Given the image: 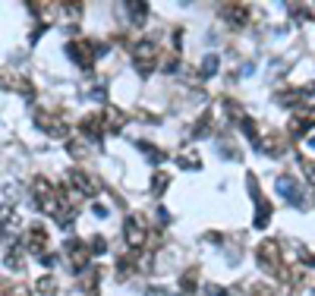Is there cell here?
<instances>
[{
    "label": "cell",
    "mask_w": 315,
    "mask_h": 296,
    "mask_svg": "<svg viewBox=\"0 0 315 296\" xmlns=\"http://www.w3.org/2000/svg\"><path fill=\"white\" fill-rule=\"evenodd\" d=\"M32 195H35V202H38V208L44 211V215H57V208H60V199H57V189L48 183V180H44V176H35V180H32Z\"/></svg>",
    "instance_id": "1"
},
{
    "label": "cell",
    "mask_w": 315,
    "mask_h": 296,
    "mask_svg": "<svg viewBox=\"0 0 315 296\" xmlns=\"http://www.w3.org/2000/svg\"><path fill=\"white\" fill-rule=\"evenodd\" d=\"M255 258H259L262 271H268V274H277V271H281V265H284V258H281V243H277V240H262L259 249H255Z\"/></svg>",
    "instance_id": "2"
},
{
    "label": "cell",
    "mask_w": 315,
    "mask_h": 296,
    "mask_svg": "<svg viewBox=\"0 0 315 296\" xmlns=\"http://www.w3.org/2000/svg\"><path fill=\"white\" fill-rule=\"evenodd\" d=\"M101 51H104V44H88L85 38H76V41L66 44V54L73 57L79 66H85V69L95 63V54H101Z\"/></svg>",
    "instance_id": "3"
},
{
    "label": "cell",
    "mask_w": 315,
    "mask_h": 296,
    "mask_svg": "<svg viewBox=\"0 0 315 296\" xmlns=\"http://www.w3.org/2000/svg\"><path fill=\"white\" fill-rule=\"evenodd\" d=\"M133 57H136L139 73H151V66H155V60H158V44L151 41V38L136 41L133 44Z\"/></svg>",
    "instance_id": "4"
},
{
    "label": "cell",
    "mask_w": 315,
    "mask_h": 296,
    "mask_svg": "<svg viewBox=\"0 0 315 296\" xmlns=\"http://www.w3.org/2000/svg\"><path fill=\"white\" fill-rule=\"evenodd\" d=\"M35 123H38L48 136H54V139H63L66 136V123L57 114H51V111H38V114H35Z\"/></svg>",
    "instance_id": "5"
},
{
    "label": "cell",
    "mask_w": 315,
    "mask_h": 296,
    "mask_svg": "<svg viewBox=\"0 0 315 296\" xmlns=\"http://www.w3.org/2000/svg\"><path fill=\"white\" fill-rule=\"evenodd\" d=\"M281 104H287V108H315V91L309 88H293V91H284L281 98H277Z\"/></svg>",
    "instance_id": "6"
},
{
    "label": "cell",
    "mask_w": 315,
    "mask_h": 296,
    "mask_svg": "<svg viewBox=\"0 0 315 296\" xmlns=\"http://www.w3.org/2000/svg\"><path fill=\"white\" fill-rule=\"evenodd\" d=\"M123 233H126V243H130L133 249H142V243H145V227H142V218H126Z\"/></svg>",
    "instance_id": "7"
},
{
    "label": "cell",
    "mask_w": 315,
    "mask_h": 296,
    "mask_svg": "<svg viewBox=\"0 0 315 296\" xmlns=\"http://www.w3.org/2000/svg\"><path fill=\"white\" fill-rule=\"evenodd\" d=\"M277 192H281L290 205H306V199H302V192H299V183L293 180V176H281V180H277Z\"/></svg>",
    "instance_id": "8"
},
{
    "label": "cell",
    "mask_w": 315,
    "mask_h": 296,
    "mask_svg": "<svg viewBox=\"0 0 315 296\" xmlns=\"http://www.w3.org/2000/svg\"><path fill=\"white\" fill-rule=\"evenodd\" d=\"M66 252H69V265H73L76 271H82V268L88 265V258H91L88 246L79 243V240H69V243H66Z\"/></svg>",
    "instance_id": "9"
},
{
    "label": "cell",
    "mask_w": 315,
    "mask_h": 296,
    "mask_svg": "<svg viewBox=\"0 0 315 296\" xmlns=\"http://www.w3.org/2000/svg\"><path fill=\"white\" fill-rule=\"evenodd\" d=\"M22 246H26L32 255H44V249H48V233H44V227H29Z\"/></svg>",
    "instance_id": "10"
},
{
    "label": "cell",
    "mask_w": 315,
    "mask_h": 296,
    "mask_svg": "<svg viewBox=\"0 0 315 296\" xmlns=\"http://www.w3.org/2000/svg\"><path fill=\"white\" fill-rule=\"evenodd\" d=\"M82 129L88 133V139H101L104 133H108V120H104V114H88V117H82Z\"/></svg>",
    "instance_id": "11"
},
{
    "label": "cell",
    "mask_w": 315,
    "mask_h": 296,
    "mask_svg": "<svg viewBox=\"0 0 315 296\" xmlns=\"http://www.w3.org/2000/svg\"><path fill=\"white\" fill-rule=\"evenodd\" d=\"M69 183H73V186L79 189V192H85V195H95L98 189H101V186H98L95 180H91L88 173H82L79 167H76V170H69Z\"/></svg>",
    "instance_id": "12"
},
{
    "label": "cell",
    "mask_w": 315,
    "mask_h": 296,
    "mask_svg": "<svg viewBox=\"0 0 315 296\" xmlns=\"http://www.w3.org/2000/svg\"><path fill=\"white\" fill-rule=\"evenodd\" d=\"M224 19L230 22L233 29H240V26H246V22L252 19V13H249V7L237 4V7H224Z\"/></svg>",
    "instance_id": "13"
},
{
    "label": "cell",
    "mask_w": 315,
    "mask_h": 296,
    "mask_svg": "<svg viewBox=\"0 0 315 296\" xmlns=\"http://www.w3.org/2000/svg\"><path fill=\"white\" fill-rule=\"evenodd\" d=\"M255 148H262V151H268V155H284V148H287V142L277 136V133H271V136H265V139H259V145Z\"/></svg>",
    "instance_id": "14"
},
{
    "label": "cell",
    "mask_w": 315,
    "mask_h": 296,
    "mask_svg": "<svg viewBox=\"0 0 315 296\" xmlns=\"http://www.w3.org/2000/svg\"><path fill=\"white\" fill-rule=\"evenodd\" d=\"M312 126H315V111L312 114H296L293 120H290V136H302Z\"/></svg>",
    "instance_id": "15"
},
{
    "label": "cell",
    "mask_w": 315,
    "mask_h": 296,
    "mask_svg": "<svg viewBox=\"0 0 315 296\" xmlns=\"http://www.w3.org/2000/svg\"><path fill=\"white\" fill-rule=\"evenodd\" d=\"M268 221H271V205L262 199H255V227H268Z\"/></svg>",
    "instance_id": "16"
},
{
    "label": "cell",
    "mask_w": 315,
    "mask_h": 296,
    "mask_svg": "<svg viewBox=\"0 0 315 296\" xmlns=\"http://www.w3.org/2000/svg\"><path fill=\"white\" fill-rule=\"evenodd\" d=\"M22 252H26V246H19V243L10 246V252H7V265L13 268V271H19V268H22Z\"/></svg>",
    "instance_id": "17"
},
{
    "label": "cell",
    "mask_w": 315,
    "mask_h": 296,
    "mask_svg": "<svg viewBox=\"0 0 315 296\" xmlns=\"http://www.w3.org/2000/svg\"><path fill=\"white\" fill-rule=\"evenodd\" d=\"M195 283H199V268H189L180 277V287H183V293H195Z\"/></svg>",
    "instance_id": "18"
},
{
    "label": "cell",
    "mask_w": 315,
    "mask_h": 296,
    "mask_svg": "<svg viewBox=\"0 0 315 296\" xmlns=\"http://www.w3.org/2000/svg\"><path fill=\"white\" fill-rule=\"evenodd\" d=\"M104 120H108V126H111V129H120V126L126 123V117H123L120 111H117V108H108V111H104Z\"/></svg>",
    "instance_id": "19"
},
{
    "label": "cell",
    "mask_w": 315,
    "mask_h": 296,
    "mask_svg": "<svg viewBox=\"0 0 315 296\" xmlns=\"http://www.w3.org/2000/svg\"><path fill=\"white\" fill-rule=\"evenodd\" d=\"M35 287H38V293H44V296H54V293H57V277L44 274L38 283H35Z\"/></svg>",
    "instance_id": "20"
},
{
    "label": "cell",
    "mask_w": 315,
    "mask_h": 296,
    "mask_svg": "<svg viewBox=\"0 0 315 296\" xmlns=\"http://www.w3.org/2000/svg\"><path fill=\"white\" fill-rule=\"evenodd\" d=\"M117 265H120V268H117V274H120V277H130V271H136V252H133V255H123Z\"/></svg>",
    "instance_id": "21"
},
{
    "label": "cell",
    "mask_w": 315,
    "mask_h": 296,
    "mask_svg": "<svg viewBox=\"0 0 315 296\" xmlns=\"http://www.w3.org/2000/svg\"><path fill=\"white\" fill-rule=\"evenodd\" d=\"M167 183H170V176H167V173H155V176H151V192H155V195H161Z\"/></svg>",
    "instance_id": "22"
},
{
    "label": "cell",
    "mask_w": 315,
    "mask_h": 296,
    "mask_svg": "<svg viewBox=\"0 0 315 296\" xmlns=\"http://www.w3.org/2000/svg\"><path fill=\"white\" fill-rule=\"evenodd\" d=\"M139 148H142V151H145V155H148L151 161H155V164H161V161H164V151H161V148H155V145H148V142H139Z\"/></svg>",
    "instance_id": "23"
},
{
    "label": "cell",
    "mask_w": 315,
    "mask_h": 296,
    "mask_svg": "<svg viewBox=\"0 0 315 296\" xmlns=\"http://www.w3.org/2000/svg\"><path fill=\"white\" fill-rule=\"evenodd\" d=\"M130 10H133V13H130V19L136 22V26H142V22H145V4H130Z\"/></svg>",
    "instance_id": "24"
},
{
    "label": "cell",
    "mask_w": 315,
    "mask_h": 296,
    "mask_svg": "<svg viewBox=\"0 0 315 296\" xmlns=\"http://www.w3.org/2000/svg\"><path fill=\"white\" fill-rule=\"evenodd\" d=\"M215 73H218V57L212 54V57L202 60V76H215Z\"/></svg>",
    "instance_id": "25"
},
{
    "label": "cell",
    "mask_w": 315,
    "mask_h": 296,
    "mask_svg": "<svg viewBox=\"0 0 315 296\" xmlns=\"http://www.w3.org/2000/svg\"><path fill=\"white\" fill-rule=\"evenodd\" d=\"M104 249H108V243H104V236H91V243H88V252H91V255H101Z\"/></svg>",
    "instance_id": "26"
},
{
    "label": "cell",
    "mask_w": 315,
    "mask_h": 296,
    "mask_svg": "<svg viewBox=\"0 0 315 296\" xmlns=\"http://www.w3.org/2000/svg\"><path fill=\"white\" fill-rule=\"evenodd\" d=\"M0 296H32V293L16 283V287H0Z\"/></svg>",
    "instance_id": "27"
},
{
    "label": "cell",
    "mask_w": 315,
    "mask_h": 296,
    "mask_svg": "<svg viewBox=\"0 0 315 296\" xmlns=\"http://www.w3.org/2000/svg\"><path fill=\"white\" fill-rule=\"evenodd\" d=\"M252 296H277V290H274V287H268V283H259V287L252 290Z\"/></svg>",
    "instance_id": "28"
},
{
    "label": "cell",
    "mask_w": 315,
    "mask_h": 296,
    "mask_svg": "<svg viewBox=\"0 0 315 296\" xmlns=\"http://www.w3.org/2000/svg\"><path fill=\"white\" fill-rule=\"evenodd\" d=\"M180 164H186V167H199V155H180Z\"/></svg>",
    "instance_id": "29"
},
{
    "label": "cell",
    "mask_w": 315,
    "mask_h": 296,
    "mask_svg": "<svg viewBox=\"0 0 315 296\" xmlns=\"http://www.w3.org/2000/svg\"><path fill=\"white\" fill-rule=\"evenodd\" d=\"M69 155H73V158H85V145H79V142H69Z\"/></svg>",
    "instance_id": "30"
},
{
    "label": "cell",
    "mask_w": 315,
    "mask_h": 296,
    "mask_svg": "<svg viewBox=\"0 0 315 296\" xmlns=\"http://www.w3.org/2000/svg\"><path fill=\"white\" fill-rule=\"evenodd\" d=\"M302 170H306V176H309V183L315 186V164H302Z\"/></svg>",
    "instance_id": "31"
},
{
    "label": "cell",
    "mask_w": 315,
    "mask_h": 296,
    "mask_svg": "<svg viewBox=\"0 0 315 296\" xmlns=\"http://www.w3.org/2000/svg\"><path fill=\"white\" fill-rule=\"evenodd\" d=\"M309 148H315V136H312V139H309Z\"/></svg>",
    "instance_id": "32"
}]
</instances>
